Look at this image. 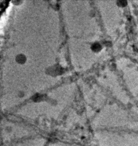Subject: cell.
<instances>
[{"instance_id": "cell-3", "label": "cell", "mask_w": 138, "mask_h": 146, "mask_svg": "<svg viewBox=\"0 0 138 146\" xmlns=\"http://www.w3.org/2000/svg\"><path fill=\"white\" fill-rule=\"evenodd\" d=\"M127 1H119L117 2V3L119 6H124L127 5Z\"/></svg>"}, {"instance_id": "cell-1", "label": "cell", "mask_w": 138, "mask_h": 146, "mask_svg": "<svg viewBox=\"0 0 138 146\" xmlns=\"http://www.w3.org/2000/svg\"><path fill=\"white\" fill-rule=\"evenodd\" d=\"M26 58L25 55L22 54H18L16 56V60L19 63H23L26 61Z\"/></svg>"}, {"instance_id": "cell-2", "label": "cell", "mask_w": 138, "mask_h": 146, "mask_svg": "<svg viewBox=\"0 0 138 146\" xmlns=\"http://www.w3.org/2000/svg\"><path fill=\"white\" fill-rule=\"evenodd\" d=\"M91 48L94 51H99L102 49V46L100 43L98 42H95L92 44Z\"/></svg>"}]
</instances>
